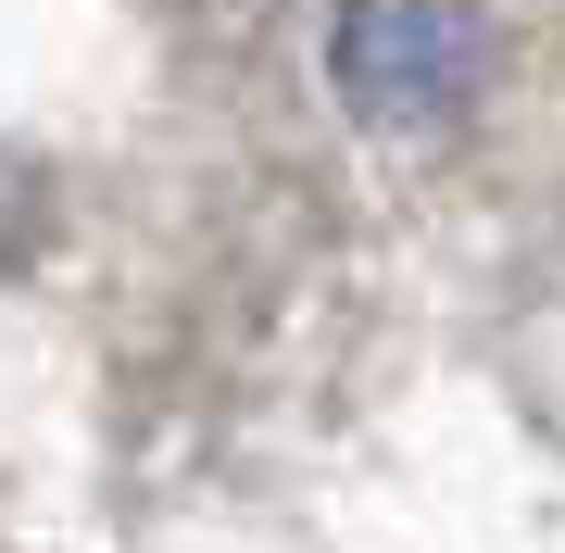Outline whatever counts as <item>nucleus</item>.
Segmentation results:
<instances>
[{
	"label": "nucleus",
	"instance_id": "1",
	"mask_svg": "<svg viewBox=\"0 0 565 553\" xmlns=\"http://www.w3.org/2000/svg\"><path fill=\"white\" fill-rule=\"evenodd\" d=\"M465 63H478V13L465 0H352L340 13V88L390 126L440 114L465 88Z\"/></svg>",
	"mask_w": 565,
	"mask_h": 553
}]
</instances>
